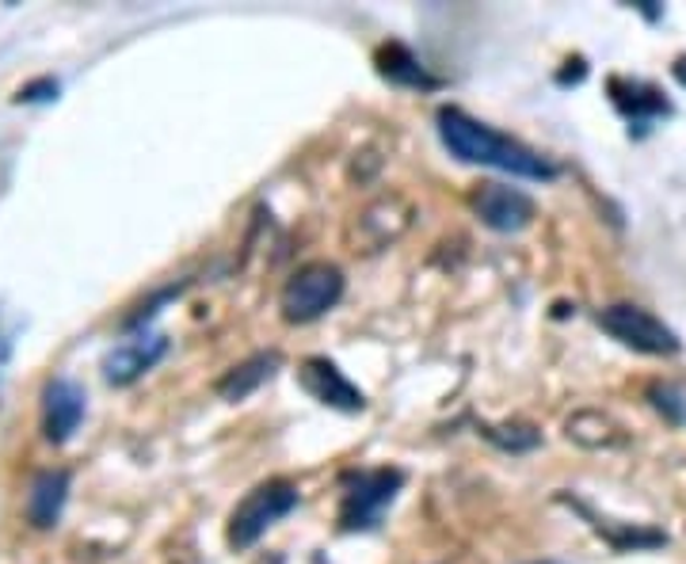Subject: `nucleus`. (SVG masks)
<instances>
[{"instance_id":"obj_9","label":"nucleus","mask_w":686,"mask_h":564,"mask_svg":"<svg viewBox=\"0 0 686 564\" xmlns=\"http://www.w3.org/2000/svg\"><path fill=\"white\" fill-rule=\"evenodd\" d=\"M165 351H168V336H153V332H142V336H134V339H122V344L104 359V377L111 385H130V382H137L145 370L157 367V362L165 359Z\"/></svg>"},{"instance_id":"obj_19","label":"nucleus","mask_w":686,"mask_h":564,"mask_svg":"<svg viewBox=\"0 0 686 564\" xmlns=\"http://www.w3.org/2000/svg\"><path fill=\"white\" fill-rule=\"evenodd\" d=\"M534 564H553V561H534Z\"/></svg>"},{"instance_id":"obj_14","label":"nucleus","mask_w":686,"mask_h":564,"mask_svg":"<svg viewBox=\"0 0 686 564\" xmlns=\"http://www.w3.org/2000/svg\"><path fill=\"white\" fill-rule=\"evenodd\" d=\"M374 61H377V73H382L389 84H405V88H438V76H431L428 69H423V61L400 43L377 46Z\"/></svg>"},{"instance_id":"obj_1","label":"nucleus","mask_w":686,"mask_h":564,"mask_svg":"<svg viewBox=\"0 0 686 564\" xmlns=\"http://www.w3.org/2000/svg\"><path fill=\"white\" fill-rule=\"evenodd\" d=\"M435 127H438L443 145L450 149V157L466 160V165L500 168V172L522 176V180H553V176H557L553 160H545L538 149L522 145L519 137L500 134L489 122L466 115L461 107H438Z\"/></svg>"},{"instance_id":"obj_5","label":"nucleus","mask_w":686,"mask_h":564,"mask_svg":"<svg viewBox=\"0 0 686 564\" xmlns=\"http://www.w3.org/2000/svg\"><path fill=\"white\" fill-rule=\"evenodd\" d=\"M599 328L641 355H679L683 347L679 336L660 316H652L649 309L634 305V301H614V305L599 309Z\"/></svg>"},{"instance_id":"obj_2","label":"nucleus","mask_w":686,"mask_h":564,"mask_svg":"<svg viewBox=\"0 0 686 564\" xmlns=\"http://www.w3.org/2000/svg\"><path fill=\"white\" fill-rule=\"evenodd\" d=\"M344 298V272L328 260H313V264L298 267L279 293V309L287 324H313L336 309Z\"/></svg>"},{"instance_id":"obj_6","label":"nucleus","mask_w":686,"mask_h":564,"mask_svg":"<svg viewBox=\"0 0 686 564\" xmlns=\"http://www.w3.org/2000/svg\"><path fill=\"white\" fill-rule=\"evenodd\" d=\"M469 206L481 218V226L496 229V233H522L538 218L534 199L519 188H507V183H481L469 199Z\"/></svg>"},{"instance_id":"obj_11","label":"nucleus","mask_w":686,"mask_h":564,"mask_svg":"<svg viewBox=\"0 0 686 564\" xmlns=\"http://www.w3.org/2000/svg\"><path fill=\"white\" fill-rule=\"evenodd\" d=\"M565 435L583 451H622V446H629V431L599 408H583V412L568 416Z\"/></svg>"},{"instance_id":"obj_16","label":"nucleus","mask_w":686,"mask_h":564,"mask_svg":"<svg viewBox=\"0 0 686 564\" xmlns=\"http://www.w3.org/2000/svg\"><path fill=\"white\" fill-rule=\"evenodd\" d=\"M629 96L634 99H622V111L626 115H634V119H645V115H660V111H667V99L664 96H657L652 88H641V84H629Z\"/></svg>"},{"instance_id":"obj_17","label":"nucleus","mask_w":686,"mask_h":564,"mask_svg":"<svg viewBox=\"0 0 686 564\" xmlns=\"http://www.w3.org/2000/svg\"><path fill=\"white\" fill-rule=\"evenodd\" d=\"M649 397H652V405H657L660 412L667 408V416H672V420H683V405L675 400V393H672V389H660V385H652Z\"/></svg>"},{"instance_id":"obj_15","label":"nucleus","mask_w":686,"mask_h":564,"mask_svg":"<svg viewBox=\"0 0 686 564\" xmlns=\"http://www.w3.org/2000/svg\"><path fill=\"white\" fill-rule=\"evenodd\" d=\"M481 435L489 443H496L500 451H512V454H527L542 443V431L530 428V423H481Z\"/></svg>"},{"instance_id":"obj_4","label":"nucleus","mask_w":686,"mask_h":564,"mask_svg":"<svg viewBox=\"0 0 686 564\" xmlns=\"http://www.w3.org/2000/svg\"><path fill=\"white\" fill-rule=\"evenodd\" d=\"M405 473L400 469H362L344 481L340 496V530L354 535V530H374L382 523V512L397 500Z\"/></svg>"},{"instance_id":"obj_10","label":"nucleus","mask_w":686,"mask_h":564,"mask_svg":"<svg viewBox=\"0 0 686 564\" xmlns=\"http://www.w3.org/2000/svg\"><path fill=\"white\" fill-rule=\"evenodd\" d=\"M84 420V389L69 377H53L43 389V431L50 443H65Z\"/></svg>"},{"instance_id":"obj_12","label":"nucleus","mask_w":686,"mask_h":564,"mask_svg":"<svg viewBox=\"0 0 686 564\" xmlns=\"http://www.w3.org/2000/svg\"><path fill=\"white\" fill-rule=\"evenodd\" d=\"M69 500V473L65 469H46V473L35 477L31 484V496H27V519L31 527L46 530L61 519V507Z\"/></svg>"},{"instance_id":"obj_13","label":"nucleus","mask_w":686,"mask_h":564,"mask_svg":"<svg viewBox=\"0 0 686 564\" xmlns=\"http://www.w3.org/2000/svg\"><path fill=\"white\" fill-rule=\"evenodd\" d=\"M282 355L279 351H264V355H252V359H244L241 367H233L226 377L218 382V397L229 400V405H237V400L252 397V393L260 389L264 382H272L275 370H279Z\"/></svg>"},{"instance_id":"obj_3","label":"nucleus","mask_w":686,"mask_h":564,"mask_svg":"<svg viewBox=\"0 0 686 564\" xmlns=\"http://www.w3.org/2000/svg\"><path fill=\"white\" fill-rule=\"evenodd\" d=\"M298 507V484L290 481H264L233 507L229 515V545L233 550H249L256 545L282 515H290Z\"/></svg>"},{"instance_id":"obj_18","label":"nucleus","mask_w":686,"mask_h":564,"mask_svg":"<svg viewBox=\"0 0 686 564\" xmlns=\"http://www.w3.org/2000/svg\"><path fill=\"white\" fill-rule=\"evenodd\" d=\"M675 76H679V81L686 84V58H679V61H675Z\"/></svg>"},{"instance_id":"obj_7","label":"nucleus","mask_w":686,"mask_h":564,"mask_svg":"<svg viewBox=\"0 0 686 564\" xmlns=\"http://www.w3.org/2000/svg\"><path fill=\"white\" fill-rule=\"evenodd\" d=\"M412 218H416V206L408 203L405 195L374 199V203L359 214V221H354V244H359L362 252L389 249L393 241H400V237L408 233Z\"/></svg>"},{"instance_id":"obj_8","label":"nucleus","mask_w":686,"mask_h":564,"mask_svg":"<svg viewBox=\"0 0 686 564\" xmlns=\"http://www.w3.org/2000/svg\"><path fill=\"white\" fill-rule=\"evenodd\" d=\"M298 382H302V389L310 393L313 400L336 408V412H362V408H366V393H362L333 359H321V355L305 359L302 370H298Z\"/></svg>"}]
</instances>
